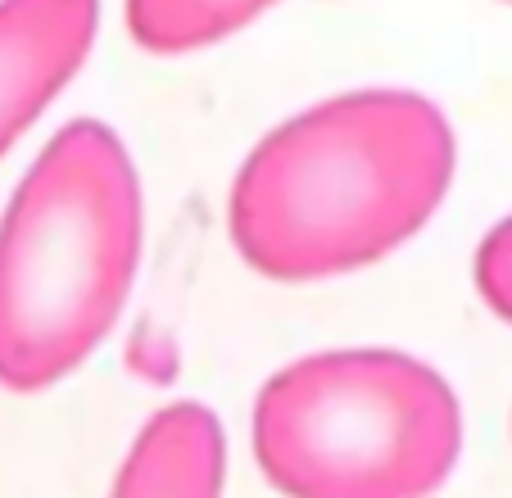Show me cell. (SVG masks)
<instances>
[{"label":"cell","instance_id":"6da1fadb","mask_svg":"<svg viewBox=\"0 0 512 498\" xmlns=\"http://www.w3.org/2000/svg\"><path fill=\"white\" fill-rule=\"evenodd\" d=\"M458 168L422 91H345L277 123L227 191L232 245L259 277L309 286L372 268L440 213Z\"/></svg>","mask_w":512,"mask_h":498},{"label":"cell","instance_id":"7a4b0ae2","mask_svg":"<svg viewBox=\"0 0 512 498\" xmlns=\"http://www.w3.org/2000/svg\"><path fill=\"white\" fill-rule=\"evenodd\" d=\"M145 245V191L123 136L73 118L0 213V390L41 394L114 331Z\"/></svg>","mask_w":512,"mask_h":498},{"label":"cell","instance_id":"3957f363","mask_svg":"<svg viewBox=\"0 0 512 498\" xmlns=\"http://www.w3.org/2000/svg\"><path fill=\"white\" fill-rule=\"evenodd\" d=\"M250 449L286 498H431L463 453V408L404 349H322L259 385Z\"/></svg>","mask_w":512,"mask_h":498},{"label":"cell","instance_id":"277c9868","mask_svg":"<svg viewBox=\"0 0 512 498\" xmlns=\"http://www.w3.org/2000/svg\"><path fill=\"white\" fill-rule=\"evenodd\" d=\"M100 0H0V159L82 73Z\"/></svg>","mask_w":512,"mask_h":498},{"label":"cell","instance_id":"5b68a950","mask_svg":"<svg viewBox=\"0 0 512 498\" xmlns=\"http://www.w3.org/2000/svg\"><path fill=\"white\" fill-rule=\"evenodd\" d=\"M227 435L218 412L177 399L150 412L127 444L109 498H223Z\"/></svg>","mask_w":512,"mask_h":498},{"label":"cell","instance_id":"8992f818","mask_svg":"<svg viewBox=\"0 0 512 498\" xmlns=\"http://www.w3.org/2000/svg\"><path fill=\"white\" fill-rule=\"evenodd\" d=\"M277 0H123L127 37L145 55H195L250 28Z\"/></svg>","mask_w":512,"mask_h":498},{"label":"cell","instance_id":"52a82bcc","mask_svg":"<svg viewBox=\"0 0 512 498\" xmlns=\"http://www.w3.org/2000/svg\"><path fill=\"white\" fill-rule=\"evenodd\" d=\"M472 281L476 295L485 299V308L512 326V213L503 222H494L485 231V240L476 245Z\"/></svg>","mask_w":512,"mask_h":498},{"label":"cell","instance_id":"ba28073f","mask_svg":"<svg viewBox=\"0 0 512 498\" xmlns=\"http://www.w3.org/2000/svg\"><path fill=\"white\" fill-rule=\"evenodd\" d=\"M508 5H512V0H508Z\"/></svg>","mask_w":512,"mask_h":498}]
</instances>
